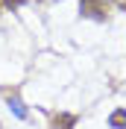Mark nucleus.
Returning a JSON list of instances; mask_svg holds the SVG:
<instances>
[{"instance_id":"4","label":"nucleus","mask_w":126,"mask_h":129,"mask_svg":"<svg viewBox=\"0 0 126 129\" xmlns=\"http://www.w3.org/2000/svg\"><path fill=\"white\" fill-rule=\"evenodd\" d=\"M76 120H79L76 114H59V117L53 120V126H56V129H73V126H76Z\"/></svg>"},{"instance_id":"1","label":"nucleus","mask_w":126,"mask_h":129,"mask_svg":"<svg viewBox=\"0 0 126 129\" xmlns=\"http://www.w3.org/2000/svg\"><path fill=\"white\" fill-rule=\"evenodd\" d=\"M3 97H6V106L12 109V114H15V117H21V120H26V117H29V112H26L24 100H21L15 91H3Z\"/></svg>"},{"instance_id":"5","label":"nucleus","mask_w":126,"mask_h":129,"mask_svg":"<svg viewBox=\"0 0 126 129\" xmlns=\"http://www.w3.org/2000/svg\"><path fill=\"white\" fill-rule=\"evenodd\" d=\"M18 3H21V0H3V6H9V9H12V6H18Z\"/></svg>"},{"instance_id":"2","label":"nucleus","mask_w":126,"mask_h":129,"mask_svg":"<svg viewBox=\"0 0 126 129\" xmlns=\"http://www.w3.org/2000/svg\"><path fill=\"white\" fill-rule=\"evenodd\" d=\"M85 18H97V21H106V3L100 0H82V9H79Z\"/></svg>"},{"instance_id":"3","label":"nucleus","mask_w":126,"mask_h":129,"mask_svg":"<svg viewBox=\"0 0 126 129\" xmlns=\"http://www.w3.org/2000/svg\"><path fill=\"white\" fill-rule=\"evenodd\" d=\"M109 129H126V109H114L109 114Z\"/></svg>"}]
</instances>
